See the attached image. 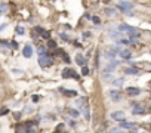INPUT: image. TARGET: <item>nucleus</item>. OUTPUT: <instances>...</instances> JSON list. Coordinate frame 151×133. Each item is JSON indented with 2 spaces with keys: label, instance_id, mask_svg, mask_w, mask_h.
Instances as JSON below:
<instances>
[{
  "label": "nucleus",
  "instance_id": "f257e3e1",
  "mask_svg": "<svg viewBox=\"0 0 151 133\" xmlns=\"http://www.w3.org/2000/svg\"><path fill=\"white\" fill-rule=\"evenodd\" d=\"M116 9H117L119 12L124 13V12H128V10H133V9H135V3L128 2V0H120V2L116 5Z\"/></svg>",
  "mask_w": 151,
  "mask_h": 133
},
{
  "label": "nucleus",
  "instance_id": "f03ea898",
  "mask_svg": "<svg viewBox=\"0 0 151 133\" xmlns=\"http://www.w3.org/2000/svg\"><path fill=\"white\" fill-rule=\"evenodd\" d=\"M121 49H123L121 46H114V47H111V49L104 50V58H105V59H108V61L116 59V58L119 56V52H120Z\"/></svg>",
  "mask_w": 151,
  "mask_h": 133
},
{
  "label": "nucleus",
  "instance_id": "7ed1b4c3",
  "mask_svg": "<svg viewBox=\"0 0 151 133\" xmlns=\"http://www.w3.org/2000/svg\"><path fill=\"white\" fill-rule=\"evenodd\" d=\"M54 62H55V59H54V56L50 55V53H46V55H43V56H39V65L42 66V68H47V66L54 65Z\"/></svg>",
  "mask_w": 151,
  "mask_h": 133
},
{
  "label": "nucleus",
  "instance_id": "20e7f679",
  "mask_svg": "<svg viewBox=\"0 0 151 133\" xmlns=\"http://www.w3.org/2000/svg\"><path fill=\"white\" fill-rule=\"evenodd\" d=\"M117 123H119V129H123V130H132V129L138 127L135 121H129V120H126V118L120 120Z\"/></svg>",
  "mask_w": 151,
  "mask_h": 133
},
{
  "label": "nucleus",
  "instance_id": "39448f33",
  "mask_svg": "<svg viewBox=\"0 0 151 133\" xmlns=\"http://www.w3.org/2000/svg\"><path fill=\"white\" fill-rule=\"evenodd\" d=\"M108 96L111 98L113 102H120L123 99L121 98V92L119 89H111V90H108Z\"/></svg>",
  "mask_w": 151,
  "mask_h": 133
},
{
  "label": "nucleus",
  "instance_id": "423d86ee",
  "mask_svg": "<svg viewBox=\"0 0 151 133\" xmlns=\"http://www.w3.org/2000/svg\"><path fill=\"white\" fill-rule=\"evenodd\" d=\"M34 31H36L37 34H39L42 38H45L46 42H47V40L50 38V33H49L47 30H45L43 27H40V25H36V27H34Z\"/></svg>",
  "mask_w": 151,
  "mask_h": 133
},
{
  "label": "nucleus",
  "instance_id": "0eeeda50",
  "mask_svg": "<svg viewBox=\"0 0 151 133\" xmlns=\"http://www.w3.org/2000/svg\"><path fill=\"white\" fill-rule=\"evenodd\" d=\"M148 112H150V111H148L147 108H144L141 104L132 106V114H133V115H145V114H148Z\"/></svg>",
  "mask_w": 151,
  "mask_h": 133
},
{
  "label": "nucleus",
  "instance_id": "6e6552de",
  "mask_svg": "<svg viewBox=\"0 0 151 133\" xmlns=\"http://www.w3.org/2000/svg\"><path fill=\"white\" fill-rule=\"evenodd\" d=\"M126 93L130 96V98H136V96H139L142 90L139 87H135V86H129V87H126Z\"/></svg>",
  "mask_w": 151,
  "mask_h": 133
},
{
  "label": "nucleus",
  "instance_id": "1a4fd4ad",
  "mask_svg": "<svg viewBox=\"0 0 151 133\" xmlns=\"http://www.w3.org/2000/svg\"><path fill=\"white\" fill-rule=\"evenodd\" d=\"M119 56H120L121 61H130V58H132V50L128 49V47H123L119 52Z\"/></svg>",
  "mask_w": 151,
  "mask_h": 133
},
{
  "label": "nucleus",
  "instance_id": "9d476101",
  "mask_svg": "<svg viewBox=\"0 0 151 133\" xmlns=\"http://www.w3.org/2000/svg\"><path fill=\"white\" fill-rule=\"evenodd\" d=\"M123 73L126 75H141L142 74V71L138 68V66H126Z\"/></svg>",
  "mask_w": 151,
  "mask_h": 133
},
{
  "label": "nucleus",
  "instance_id": "9b49d317",
  "mask_svg": "<svg viewBox=\"0 0 151 133\" xmlns=\"http://www.w3.org/2000/svg\"><path fill=\"white\" fill-rule=\"evenodd\" d=\"M108 36H110V38H113V40H119V38L123 37V34L116 28V25H114V27H111V28L108 30Z\"/></svg>",
  "mask_w": 151,
  "mask_h": 133
},
{
  "label": "nucleus",
  "instance_id": "f8f14e48",
  "mask_svg": "<svg viewBox=\"0 0 151 133\" xmlns=\"http://www.w3.org/2000/svg\"><path fill=\"white\" fill-rule=\"evenodd\" d=\"M110 117L114 120V121H120V120H123V118L126 117V114H124V111L119 110V111H113V112L110 114Z\"/></svg>",
  "mask_w": 151,
  "mask_h": 133
},
{
  "label": "nucleus",
  "instance_id": "ddd939ff",
  "mask_svg": "<svg viewBox=\"0 0 151 133\" xmlns=\"http://www.w3.org/2000/svg\"><path fill=\"white\" fill-rule=\"evenodd\" d=\"M74 61H76V64H77V65L84 66L86 62H87V58L83 55V53H77V55H76V58H74Z\"/></svg>",
  "mask_w": 151,
  "mask_h": 133
},
{
  "label": "nucleus",
  "instance_id": "4468645a",
  "mask_svg": "<svg viewBox=\"0 0 151 133\" xmlns=\"http://www.w3.org/2000/svg\"><path fill=\"white\" fill-rule=\"evenodd\" d=\"M22 56L24 58H31L33 56V47L31 45H25L24 49H22Z\"/></svg>",
  "mask_w": 151,
  "mask_h": 133
},
{
  "label": "nucleus",
  "instance_id": "2eb2a0df",
  "mask_svg": "<svg viewBox=\"0 0 151 133\" xmlns=\"http://www.w3.org/2000/svg\"><path fill=\"white\" fill-rule=\"evenodd\" d=\"M104 13H105L107 16H116L117 15V9L116 8H111V6H107L104 9Z\"/></svg>",
  "mask_w": 151,
  "mask_h": 133
},
{
  "label": "nucleus",
  "instance_id": "dca6fc26",
  "mask_svg": "<svg viewBox=\"0 0 151 133\" xmlns=\"http://www.w3.org/2000/svg\"><path fill=\"white\" fill-rule=\"evenodd\" d=\"M111 84L114 86L116 89L121 87V86L124 84V77H120V78H114V80H113V82H111Z\"/></svg>",
  "mask_w": 151,
  "mask_h": 133
},
{
  "label": "nucleus",
  "instance_id": "f3484780",
  "mask_svg": "<svg viewBox=\"0 0 151 133\" xmlns=\"http://www.w3.org/2000/svg\"><path fill=\"white\" fill-rule=\"evenodd\" d=\"M59 92L62 93V95H65V96H73V98H76V96H77V92H76V90H67V89H59Z\"/></svg>",
  "mask_w": 151,
  "mask_h": 133
},
{
  "label": "nucleus",
  "instance_id": "a211bd4d",
  "mask_svg": "<svg viewBox=\"0 0 151 133\" xmlns=\"http://www.w3.org/2000/svg\"><path fill=\"white\" fill-rule=\"evenodd\" d=\"M117 70V66H114L113 64H110V62H107V65H105V68H104V73H114Z\"/></svg>",
  "mask_w": 151,
  "mask_h": 133
},
{
  "label": "nucleus",
  "instance_id": "6ab92c4d",
  "mask_svg": "<svg viewBox=\"0 0 151 133\" xmlns=\"http://www.w3.org/2000/svg\"><path fill=\"white\" fill-rule=\"evenodd\" d=\"M71 71H73V68H64L62 70V74H61V77L62 78H71Z\"/></svg>",
  "mask_w": 151,
  "mask_h": 133
},
{
  "label": "nucleus",
  "instance_id": "aec40b11",
  "mask_svg": "<svg viewBox=\"0 0 151 133\" xmlns=\"http://www.w3.org/2000/svg\"><path fill=\"white\" fill-rule=\"evenodd\" d=\"M101 78H102L104 82H113V80H114V75H113L111 73H102Z\"/></svg>",
  "mask_w": 151,
  "mask_h": 133
},
{
  "label": "nucleus",
  "instance_id": "412c9836",
  "mask_svg": "<svg viewBox=\"0 0 151 133\" xmlns=\"http://www.w3.org/2000/svg\"><path fill=\"white\" fill-rule=\"evenodd\" d=\"M46 47H47V50L49 49H58V46H56V42H55V40H52V38H49L47 40V43H46Z\"/></svg>",
  "mask_w": 151,
  "mask_h": 133
},
{
  "label": "nucleus",
  "instance_id": "4be33fe9",
  "mask_svg": "<svg viewBox=\"0 0 151 133\" xmlns=\"http://www.w3.org/2000/svg\"><path fill=\"white\" fill-rule=\"evenodd\" d=\"M67 112H68V115H70L71 118H77V117L80 115V111H79V110H74V108H70Z\"/></svg>",
  "mask_w": 151,
  "mask_h": 133
},
{
  "label": "nucleus",
  "instance_id": "5701e85b",
  "mask_svg": "<svg viewBox=\"0 0 151 133\" xmlns=\"http://www.w3.org/2000/svg\"><path fill=\"white\" fill-rule=\"evenodd\" d=\"M82 110H83L84 120H86V121H89V120H91V108H89V106H84V108H82Z\"/></svg>",
  "mask_w": 151,
  "mask_h": 133
},
{
  "label": "nucleus",
  "instance_id": "b1692460",
  "mask_svg": "<svg viewBox=\"0 0 151 133\" xmlns=\"http://www.w3.org/2000/svg\"><path fill=\"white\" fill-rule=\"evenodd\" d=\"M37 53H39V56H43V55H46V53H49V52H47V47L39 46V49H37Z\"/></svg>",
  "mask_w": 151,
  "mask_h": 133
},
{
  "label": "nucleus",
  "instance_id": "393cba45",
  "mask_svg": "<svg viewBox=\"0 0 151 133\" xmlns=\"http://www.w3.org/2000/svg\"><path fill=\"white\" fill-rule=\"evenodd\" d=\"M15 33L18 34V36H24L25 34V28L22 25H16V28H15Z\"/></svg>",
  "mask_w": 151,
  "mask_h": 133
},
{
  "label": "nucleus",
  "instance_id": "a878e982",
  "mask_svg": "<svg viewBox=\"0 0 151 133\" xmlns=\"http://www.w3.org/2000/svg\"><path fill=\"white\" fill-rule=\"evenodd\" d=\"M58 36H59V38L62 40V42H70V36H68L67 33H62V31H61Z\"/></svg>",
  "mask_w": 151,
  "mask_h": 133
},
{
  "label": "nucleus",
  "instance_id": "bb28decb",
  "mask_svg": "<svg viewBox=\"0 0 151 133\" xmlns=\"http://www.w3.org/2000/svg\"><path fill=\"white\" fill-rule=\"evenodd\" d=\"M8 114H9V108H8V106H3V108H0V117L8 115Z\"/></svg>",
  "mask_w": 151,
  "mask_h": 133
},
{
  "label": "nucleus",
  "instance_id": "cd10ccee",
  "mask_svg": "<svg viewBox=\"0 0 151 133\" xmlns=\"http://www.w3.org/2000/svg\"><path fill=\"white\" fill-rule=\"evenodd\" d=\"M8 9H9L8 3H0V13H5Z\"/></svg>",
  "mask_w": 151,
  "mask_h": 133
},
{
  "label": "nucleus",
  "instance_id": "c85d7f7f",
  "mask_svg": "<svg viewBox=\"0 0 151 133\" xmlns=\"http://www.w3.org/2000/svg\"><path fill=\"white\" fill-rule=\"evenodd\" d=\"M67 124H68L70 127H76V126H77V123H76L74 118H68V120H67Z\"/></svg>",
  "mask_w": 151,
  "mask_h": 133
},
{
  "label": "nucleus",
  "instance_id": "c756f323",
  "mask_svg": "<svg viewBox=\"0 0 151 133\" xmlns=\"http://www.w3.org/2000/svg\"><path fill=\"white\" fill-rule=\"evenodd\" d=\"M91 37H92V33L91 31H83L82 33V38H84V40L86 38H91Z\"/></svg>",
  "mask_w": 151,
  "mask_h": 133
},
{
  "label": "nucleus",
  "instance_id": "7c9ffc66",
  "mask_svg": "<svg viewBox=\"0 0 151 133\" xmlns=\"http://www.w3.org/2000/svg\"><path fill=\"white\" fill-rule=\"evenodd\" d=\"M0 45L6 49H10V42H6V40H0Z\"/></svg>",
  "mask_w": 151,
  "mask_h": 133
},
{
  "label": "nucleus",
  "instance_id": "2f4dec72",
  "mask_svg": "<svg viewBox=\"0 0 151 133\" xmlns=\"http://www.w3.org/2000/svg\"><path fill=\"white\" fill-rule=\"evenodd\" d=\"M40 99H42V96H40V95H33V96H31V101H33L34 104H37Z\"/></svg>",
  "mask_w": 151,
  "mask_h": 133
},
{
  "label": "nucleus",
  "instance_id": "473e14b6",
  "mask_svg": "<svg viewBox=\"0 0 151 133\" xmlns=\"http://www.w3.org/2000/svg\"><path fill=\"white\" fill-rule=\"evenodd\" d=\"M82 75H87L89 74V68H87V66L84 65V66H82V73H80Z\"/></svg>",
  "mask_w": 151,
  "mask_h": 133
},
{
  "label": "nucleus",
  "instance_id": "72a5a7b5",
  "mask_svg": "<svg viewBox=\"0 0 151 133\" xmlns=\"http://www.w3.org/2000/svg\"><path fill=\"white\" fill-rule=\"evenodd\" d=\"M71 77H73L74 80H80V74H79V73H76L74 70L71 71Z\"/></svg>",
  "mask_w": 151,
  "mask_h": 133
},
{
  "label": "nucleus",
  "instance_id": "f704fd0d",
  "mask_svg": "<svg viewBox=\"0 0 151 133\" xmlns=\"http://www.w3.org/2000/svg\"><path fill=\"white\" fill-rule=\"evenodd\" d=\"M76 104H77L79 106H83V105L86 104V98H83V99H77V101H76Z\"/></svg>",
  "mask_w": 151,
  "mask_h": 133
},
{
  "label": "nucleus",
  "instance_id": "c9c22d12",
  "mask_svg": "<svg viewBox=\"0 0 151 133\" xmlns=\"http://www.w3.org/2000/svg\"><path fill=\"white\" fill-rule=\"evenodd\" d=\"M10 49H18V42L16 40H12L10 42Z\"/></svg>",
  "mask_w": 151,
  "mask_h": 133
},
{
  "label": "nucleus",
  "instance_id": "e433bc0d",
  "mask_svg": "<svg viewBox=\"0 0 151 133\" xmlns=\"http://www.w3.org/2000/svg\"><path fill=\"white\" fill-rule=\"evenodd\" d=\"M21 117H22V112H14V118L16 120V121H19Z\"/></svg>",
  "mask_w": 151,
  "mask_h": 133
},
{
  "label": "nucleus",
  "instance_id": "4c0bfd02",
  "mask_svg": "<svg viewBox=\"0 0 151 133\" xmlns=\"http://www.w3.org/2000/svg\"><path fill=\"white\" fill-rule=\"evenodd\" d=\"M126 64H128V66H138V64L135 61H124Z\"/></svg>",
  "mask_w": 151,
  "mask_h": 133
},
{
  "label": "nucleus",
  "instance_id": "58836bf2",
  "mask_svg": "<svg viewBox=\"0 0 151 133\" xmlns=\"http://www.w3.org/2000/svg\"><path fill=\"white\" fill-rule=\"evenodd\" d=\"M92 22H93V24H96V25H98V24H101L99 16H92Z\"/></svg>",
  "mask_w": 151,
  "mask_h": 133
},
{
  "label": "nucleus",
  "instance_id": "ea45409f",
  "mask_svg": "<svg viewBox=\"0 0 151 133\" xmlns=\"http://www.w3.org/2000/svg\"><path fill=\"white\" fill-rule=\"evenodd\" d=\"M84 19H91V21H92V15H91L89 12H86V13H84Z\"/></svg>",
  "mask_w": 151,
  "mask_h": 133
},
{
  "label": "nucleus",
  "instance_id": "a19ab883",
  "mask_svg": "<svg viewBox=\"0 0 151 133\" xmlns=\"http://www.w3.org/2000/svg\"><path fill=\"white\" fill-rule=\"evenodd\" d=\"M25 112H33V108L31 106H25Z\"/></svg>",
  "mask_w": 151,
  "mask_h": 133
},
{
  "label": "nucleus",
  "instance_id": "79ce46f5",
  "mask_svg": "<svg viewBox=\"0 0 151 133\" xmlns=\"http://www.w3.org/2000/svg\"><path fill=\"white\" fill-rule=\"evenodd\" d=\"M62 129H64V124H58V126H56V130H58V132H61Z\"/></svg>",
  "mask_w": 151,
  "mask_h": 133
},
{
  "label": "nucleus",
  "instance_id": "37998d69",
  "mask_svg": "<svg viewBox=\"0 0 151 133\" xmlns=\"http://www.w3.org/2000/svg\"><path fill=\"white\" fill-rule=\"evenodd\" d=\"M119 130V127H113V129H110V133H116Z\"/></svg>",
  "mask_w": 151,
  "mask_h": 133
},
{
  "label": "nucleus",
  "instance_id": "c03bdc74",
  "mask_svg": "<svg viewBox=\"0 0 151 133\" xmlns=\"http://www.w3.org/2000/svg\"><path fill=\"white\" fill-rule=\"evenodd\" d=\"M6 27H8L6 24H2V25H0V31H3V30H6Z\"/></svg>",
  "mask_w": 151,
  "mask_h": 133
},
{
  "label": "nucleus",
  "instance_id": "a18cd8bd",
  "mask_svg": "<svg viewBox=\"0 0 151 133\" xmlns=\"http://www.w3.org/2000/svg\"><path fill=\"white\" fill-rule=\"evenodd\" d=\"M116 133H126V132H124V130H123V129H119V130H117V132H116Z\"/></svg>",
  "mask_w": 151,
  "mask_h": 133
},
{
  "label": "nucleus",
  "instance_id": "49530a36",
  "mask_svg": "<svg viewBox=\"0 0 151 133\" xmlns=\"http://www.w3.org/2000/svg\"><path fill=\"white\" fill-rule=\"evenodd\" d=\"M54 133H62V132H58V130H56V132H54Z\"/></svg>",
  "mask_w": 151,
  "mask_h": 133
},
{
  "label": "nucleus",
  "instance_id": "de8ad7c7",
  "mask_svg": "<svg viewBox=\"0 0 151 133\" xmlns=\"http://www.w3.org/2000/svg\"><path fill=\"white\" fill-rule=\"evenodd\" d=\"M62 133H67V132H62Z\"/></svg>",
  "mask_w": 151,
  "mask_h": 133
}]
</instances>
